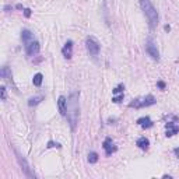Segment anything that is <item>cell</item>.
<instances>
[{
  "instance_id": "cell-1",
  "label": "cell",
  "mask_w": 179,
  "mask_h": 179,
  "mask_svg": "<svg viewBox=\"0 0 179 179\" xmlns=\"http://www.w3.org/2000/svg\"><path fill=\"white\" fill-rule=\"evenodd\" d=\"M78 92H71L67 101V119L70 122L71 130H76V124L78 121Z\"/></svg>"
},
{
  "instance_id": "cell-2",
  "label": "cell",
  "mask_w": 179,
  "mask_h": 179,
  "mask_svg": "<svg viewBox=\"0 0 179 179\" xmlns=\"http://www.w3.org/2000/svg\"><path fill=\"white\" fill-rule=\"evenodd\" d=\"M140 7L144 11V14H146L147 20H148L150 28H155L158 24V11L155 10L153 3L150 0H140Z\"/></svg>"
},
{
  "instance_id": "cell-3",
  "label": "cell",
  "mask_w": 179,
  "mask_h": 179,
  "mask_svg": "<svg viewBox=\"0 0 179 179\" xmlns=\"http://www.w3.org/2000/svg\"><path fill=\"white\" fill-rule=\"evenodd\" d=\"M157 102L155 98L153 95H147L144 98H139V99H133V102L129 104L130 108H146V106H151Z\"/></svg>"
},
{
  "instance_id": "cell-4",
  "label": "cell",
  "mask_w": 179,
  "mask_h": 179,
  "mask_svg": "<svg viewBox=\"0 0 179 179\" xmlns=\"http://www.w3.org/2000/svg\"><path fill=\"white\" fill-rule=\"evenodd\" d=\"M85 46H87V51L91 56H98L101 45H99V42L97 41V38L87 37V39H85Z\"/></svg>"
},
{
  "instance_id": "cell-5",
  "label": "cell",
  "mask_w": 179,
  "mask_h": 179,
  "mask_svg": "<svg viewBox=\"0 0 179 179\" xmlns=\"http://www.w3.org/2000/svg\"><path fill=\"white\" fill-rule=\"evenodd\" d=\"M146 52L148 53V56H150L151 59H154V60H160V52H158L157 49V45H154L153 41H148L146 45Z\"/></svg>"
},
{
  "instance_id": "cell-6",
  "label": "cell",
  "mask_w": 179,
  "mask_h": 179,
  "mask_svg": "<svg viewBox=\"0 0 179 179\" xmlns=\"http://www.w3.org/2000/svg\"><path fill=\"white\" fill-rule=\"evenodd\" d=\"M15 155H17V160H18V162H20V165H21V169L24 172H25V175L27 176H29V178H35V174H34L31 169H29V165L27 164V161L22 158V155H20L18 154V151H15Z\"/></svg>"
},
{
  "instance_id": "cell-7",
  "label": "cell",
  "mask_w": 179,
  "mask_h": 179,
  "mask_svg": "<svg viewBox=\"0 0 179 179\" xmlns=\"http://www.w3.org/2000/svg\"><path fill=\"white\" fill-rule=\"evenodd\" d=\"M102 147H104V150H105L106 155H112V154L118 150V147L113 144V141H112V139H111V137H106V139L104 140Z\"/></svg>"
},
{
  "instance_id": "cell-8",
  "label": "cell",
  "mask_w": 179,
  "mask_h": 179,
  "mask_svg": "<svg viewBox=\"0 0 179 179\" xmlns=\"http://www.w3.org/2000/svg\"><path fill=\"white\" fill-rule=\"evenodd\" d=\"M25 51L28 56H35L39 52V42L34 39L32 42H29L28 45H25Z\"/></svg>"
},
{
  "instance_id": "cell-9",
  "label": "cell",
  "mask_w": 179,
  "mask_h": 179,
  "mask_svg": "<svg viewBox=\"0 0 179 179\" xmlns=\"http://www.w3.org/2000/svg\"><path fill=\"white\" fill-rule=\"evenodd\" d=\"M178 132H179V126L176 123L168 122V123L165 124V134H167V137H172V136H175Z\"/></svg>"
},
{
  "instance_id": "cell-10",
  "label": "cell",
  "mask_w": 179,
  "mask_h": 179,
  "mask_svg": "<svg viewBox=\"0 0 179 179\" xmlns=\"http://www.w3.org/2000/svg\"><path fill=\"white\" fill-rule=\"evenodd\" d=\"M62 53L66 59H70L73 56V41H67L62 49Z\"/></svg>"
},
{
  "instance_id": "cell-11",
  "label": "cell",
  "mask_w": 179,
  "mask_h": 179,
  "mask_svg": "<svg viewBox=\"0 0 179 179\" xmlns=\"http://www.w3.org/2000/svg\"><path fill=\"white\" fill-rule=\"evenodd\" d=\"M67 101H66V98L63 97V95H60L59 97V99H58V106H59V112H60V115L62 116H66L67 115Z\"/></svg>"
},
{
  "instance_id": "cell-12",
  "label": "cell",
  "mask_w": 179,
  "mask_h": 179,
  "mask_svg": "<svg viewBox=\"0 0 179 179\" xmlns=\"http://www.w3.org/2000/svg\"><path fill=\"white\" fill-rule=\"evenodd\" d=\"M21 39L24 42V45H28L29 42H32L35 38H34V34L29 31V29H22L21 32Z\"/></svg>"
},
{
  "instance_id": "cell-13",
  "label": "cell",
  "mask_w": 179,
  "mask_h": 179,
  "mask_svg": "<svg viewBox=\"0 0 179 179\" xmlns=\"http://www.w3.org/2000/svg\"><path fill=\"white\" fill-rule=\"evenodd\" d=\"M137 124L141 126L143 129H150V128H153L154 123L148 116H143V118H140V119H137Z\"/></svg>"
},
{
  "instance_id": "cell-14",
  "label": "cell",
  "mask_w": 179,
  "mask_h": 179,
  "mask_svg": "<svg viewBox=\"0 0 179 179\" xmlns=\"http://www.w3.org/2000/svg\"><path fill=\"white\" fill-rule=\"evenodd\" d=\"M137 146H139V148H141V150H148V146H150V141H148V139H146V137H140L139 140H137V143H136Z\"/></svg>"
},
{
  "instance_id": "cell-15",
  "label": "cell",
  "mask_w": 179,
  "mask_h": 179,
  "mask_svg": "<svg viewBox=\"0 0 179 179\" xmlns=\"http://www.w3.org/2000/svg\"><path fill=\"white\" fill-rule=\"evenodd\" d=\"M0 74H2V77H3L4 80H7L8 83H13V77H11V71L8 70V67H3Z\"/></svg>"
},
{
  "instance_id": "cell-16",
  "label": "cell",
  "mask_w": 179,
  "mask_h": 179,
  "mask_svg": "<svg viewBox=\"0 0 179 179\" xmlns=\"http://www.w3.org/2000/svg\"><path fill=\"white\" fill-rule=\"evenodd\" d=\"M42 99H44V97H42V95H39V97H34V98H29L28 99V105L29 106H35V105H38V104H39Z\"/></svg>"
},
{
  "instance_id": "cell-17",
  "label": "cell",
  "mask_w": 179,
  "mask_h": 179,
  "mask_svg": "<svg viewBox=\"0 0 179 179\" xmlns=\"http://www.w3.org/2000/svg\"><path fill=\"white\" fill-rule=\"evenodd\" d=\"M42 78H44V76L41 73H37L35 76H34V78H32V83H34V85L35 87H39L41 84H42Z\"/></svg>"
},
{
  "instance_id": "cell-18",
  "label": "cell",
  "mask_w": 179,
  "mask_h": 179,
  "mask_svg": "<svg viewBox=\"0 0 179 179\" xmlns=\"http://www.w3.org/2000/svg\"><path fill=\"white\" fill-rule=\"evenodd\" d=\"M88 162H90V164L98 162V154L95 153V151H91V153L88 154Z\"/></svg>"
},
{
  "instance_id": "cell-19",
  "label": "cell",
  "mask_w": 179,
  "mask_h": 179,
  "mask_svg": "<svg viewBox=\"0 0 179 179\" xmlns=\"http://www.w3.org/2000/svg\"><path fill=\"white\" fill-rule=\"evenodd\" d=\"M122 101H123V94L116 95V97L112 98V102H115V104H119V102H122Z\"/></svg>"
},
{
  "instance_id": "cell-20",
  "label": "cell",
  "mask_w": 179,
  "mask_h": 179,
  "mask_svg": "<svg viewBox=\"0 0 179 179\" xmlns=\"http://www.w3.org/2000/svg\"><path fill=\"white\" fill-rule=\"evenodd\" d=\"M123 88H124V85L123 84H121V85H118L115 90H113V94H122V91H123Z\"/></svg>"
},
{
  "instance_id": "cell-21",
  "label": "cell",
  "mask_w": 179,
  "mask_h": 179,
  "mask_svg": "<svg viewBox=\"0 0 179 179\" xmlns=\"http://www.w3.org/2000/svg\"><path fill=\"white\" fill-rule=\"evenodd\" d=\"M46 147L48 148H52V147H58V148H60V144H59V143H55V141H49Z\"/></svg>"
},
{
  "instance_id": "cell-22",
  "label": "cell",
  "mask_w": 179,
  "mask_h": 179,
  "mask_svg": "<svg viewBox=\"0 0 179 179\" xmlns=\"http://www.w3.org/2000/svg\"><path fill=\"white\" fill-rule=\"evenodd\" d=\"M0 92H2V101H6V97H7V94H6V88L2 87L0 88Z\"/></svg>"
},
{
  "instance_id": "cell-23",
  "label": "cell",
  "mask_w": 179,
  "mask_h": 179,
  "mask_svg": "<svg viewBox=\"0 0 179 179\" xmlns=\"http://www.w3.org/2000/svg\"><path fill=\"white\" fill-rule=\"evenodd\" d=\"M157 85H158V88H161V90H165V83L164 81H158Z\"/></svg>"
},
{
  "instance_id": "cell-24",
  "label": "cell",
  "mask_w": 179,
  "mask_h": 179,
  "mask_svg": "<svg viewBox=\"0 0 179 179\" xmlns=\"http://www.w3.org/2000/svg\"><path fill=\"white\" fill-rule=\"evenodd\" d=\"M24 15H25V17H29V15H31V10H29V8H25V10H24Z\"/></svg>"
},
{
  "instance_id": "cell-25",
  "label": "cell",
  "mask_w": 179,
  "mask_h": 179,
  "mask_svg": "<svg viewBox=\"0 0 179 179\" xmlns=\"http://www.w3.org/2000/svg\"><path fill=\"white\" fill-rule=\"evenodd\" d=\"M174 153H175V155H176V157L179 158V147H176L175 150H174Z\"/></svg>"
},
{
  "instance_id": "cell-26",
  "label": "cell",
  "mask_w": 179,
  "mask_h": 179,
  "mask_svg": "<svg viewBox=\"0 0 179 179\" xmlns=\"http://www.w3.org/2000/svg\"><path fill=\"white\" fill-rule=\"evenodd\" d=\"M164 29L167 31V32H169V31H171V27H169V25H165V27H164Z\"/></svg>"
}]
</instances>
